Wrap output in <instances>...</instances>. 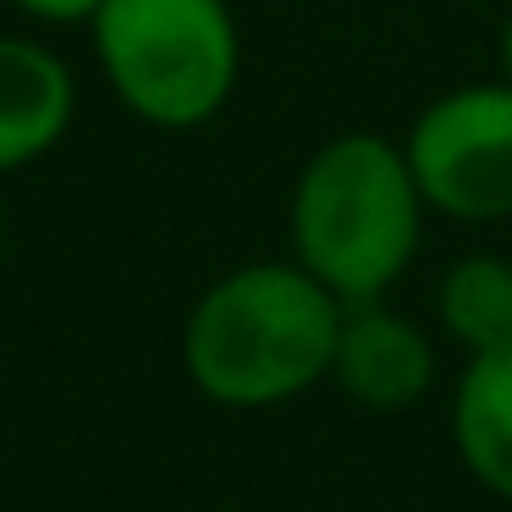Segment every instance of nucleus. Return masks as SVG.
<instances>
[{
	"mask_svg": "<svg viewBox=\"0 0 512 512\" xmlns=\"http://www.w3.org/2000/svg\"><path fill=\"white\" fill-rule=\"evenodd\" d=\"M342 309L303 265L232 270L188 314V380L221 408H276L336 369Z\"/></svg>",
	"mask_w": 512,
	"mask_h": 512,
	"instance_id": "obj_1",
	"label": "nucleus"
},
{
	"mask_svg": "<svg viewBox=\"0 0 512 512\" xmlns=\"http://www.w3.org/2000/svg\"><path fill=\"white\" fill-rule=\"evenodd\" d=\"M424 193L402 149L342 133L303 166L292 193L298 265L342 303H375L419 254Z\"/></svg>",
	"mask_w": 512,
	"mask_h": 512,
	"instance_id": "obj_2",
	"label": "nucleus"
},
{
	"mask_svg": "<svg viewBox=\"0 0 512 512\" xmlns=\"http://www.w3.org/2000/svg\"><path fill=\"white\" fill-rule=\"evenodd\" d=\"M105 78L155 127H199L237 83V23L226 0H105L94 12Z\"/></svg>",
	"mask_w": 512,
	"mask_h": 512,
	"instance_id": "obj_3",
	"label": "nucleus"
},
{
	"mask_svg": "<svg viewBox=\"0 0 512 512\" xmlns=\"http://www.w3.org/2000/svg\"><path fill=\"white\" fill-rule=\"evenodd\" d=\"M402 155L430 210L457 221L512 215V83H474L435 100Z\"/></svg>",
	"mask_w": 512,
	"mask_h": 512,
	"instance_id": "obj_4",
	"label": "nucleus"
},
{
	"mask_svg": "<svg viewBox=\"0 0 512 512\" xmlns=\"http://www.w3.org/2000/svg\"><path fill=\"white\" fill-rule=\"evenodd\" d=\"M435 375L430 342L413 320L380 309L375 303H347L342 309V342H336V380L347 386V397L364 408L397 413L413 408L424 397Z\"/></svg>",
	"mask_w": 512,
	"mask_h": 512,
	"instance_id": "obj_5",
	"label": "nucleus"
},
{
	"mask_svg": "<svg viewBox=\"0 0 512 512\" xmlns=\"http://www.w3.org/2000/svg\"><path fill=\"white\" fill-rule=\"evenodd\" d=\"M72 72L56 50L0 34V171L50 155L72 127Z\"/></svg>",
	"mask_w": 512,
	"mask_h": 512,
	"instance_id": "obj_6",
	"label": "nucleus"
},
{
	"mask_svg": "<svg viewBox=\"0 0 512 512\" xmlns=\"http://www.w3.org/2000/svg\"><path fill=\"white\" fill-rule=\"evenodd\" d=\"M452 435L468 474L512 501V342L474 353L457 380Z\"/></svg>",
	"mask_w": 512,
	"mask_h": 512,
	"instance_id": "obj_7",
	"label": "nucleus"
},
{
	"mask_svg": "<svg viewBox=\"0 0 512 512\" xmlns=\"http://www.w3.org/2000/svg\"><path fill=\"white\" fill-rule=\"evenodd\" d=\"M441 320L474 353L512 342V265L507 259L496 254L457 259L441 281Z\"/></svg>",
	"mask_w": 512,
	"mask_h": 512,
	"instance_id": "obj_8",
	"label": "nucleus"
},
{
	"mask_svg": "<svg viewBox=\"0 0 512 512\" xmlns=\"http://www.w3.org/2000/svg\"><path fill=\"white\" fill-rule=\"evenodd\" d=\"M28 17H39V23H94V12H100L105 0H17Z\"/></svg>",
	"mask_w": 512,
	"mask_h": 512,
	"instance_id": "obj_9",
	"label": "nucleus"
},
{
	"mask_svg": "<svg viewBox=\"0 0 512 512\" xmlns=\"http://www.w3.org/2000/svg\"><path fill=\"white\" fill-rule=\"evenodd\" d=\"M501 67H507V83H512V17H507V28H501Z\"/></svg>",
	"mask_w": 512,
	"mask_h": 512,
	"instance_id": "obj_10",
	"label": "nucleus"
}]
</instances>
